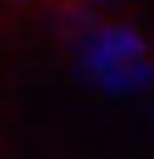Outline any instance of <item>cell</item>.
<instances>
[{"instance_id":"obj_1","label":"cell","mask_w":154,"mask_h":159,"mask_svg":"<svg viewBox=\"0 0 154 159\" xmlns=\"http://www.w3.org/2000/svg\"><path fill=\"white\" fill-rule=\"evenodd\" d=\"M75 65L109 94L129 99V94H149L154 89V55L144 50V40L124 25H94L84 20L70 40Z\"/></svg>"}]
</instances>
